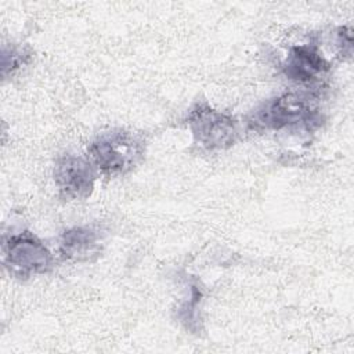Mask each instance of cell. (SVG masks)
I'll use <instances>...</instances> for the list:
<instances>
[{"mask_svg": "<svg viewBox=\"0 0 354 354\" xmlns=\"http://www.w3.org/2000/svg\"><path fill=\"white\" fill-rule=\"evenodd\" d=\"M191 296L189 299L178 308V318L181 322L187 325V328L195 330V324H196V313H198V306L202 299V290L198 288V285H191Z\"/></svg>", "mask_w": 354, "mask_h": 354, "instance_id": "9c48e42d", "label": "cell"}, {"mask_svg": "<svg viewBox=\"0 0 354 354\" xmlns=\"http://www.w3.org/2000/svg\"><path fill=\"white\" fill-rule=\"evenodd\" d=\"M53 174L59 195L66 201L84 199L94 189L95 171L93 165L82 156L61 155L55 162Z\"/></svg>", "mask_w": 354, "mask_h": 354, "instance_id": "5b68a950", "label": "cell"}, {"mask_svg": "<svg viewBox=\"0 0 354 354\" xmlns=\"http://www.w3.org/2000/svg\"><path fill=\"white\" fill-rule=\"evenodd\" d=\"M4 266L17 278L46 274L53 267V254L33 234L25 231L3 241Z\"/></svg>", "mask_w": 354, "mask_h": 354, "instance_id": "3957f363", "label": "cell"}, {"mask_svg": "<svg viewBox=\"0 0 354 354\" xmlns=\"http://www.w3.org/2000/svg\"><path fill=\"white\" fill-rule=\"evenodd\" d=\"M102 249V235L93 227H72L62 232L59 253L69 261H91Z\"/></svg>", "mask_w": 354, "mask_h": 354, "instance_id": "52a82bcc", "label": "cell"}, {"mask_svg": "<svg viewBox=\"0 0 354 354\" xmlns=\"http://www.w3.org/2000/svg\"><path fill=\"white\" fill-rule=\"evenodd\" d=\"M187 124L194 140L210 151L227 149L238 138L236 120L207 104H196L187 116Z\"/></svg>", "mask_w": 354, "mask_h": 354, "instance_id": "277c9868", "label": "cell"}, {"mask_svg": "<svg viewBox=\"0 0 354 354\" xmlns=\"http://www.w3.org/2000/svg\"><path fill=\"white\" fill-rule=\"evenodd\" d=\"M337 47L340 50L342 57H351L353 53V35H351V29L348 26H340L337 29Z\"/></svg>", "mask_w": 354, "mask_h": 354, "instance_id": "30bf717a", "label": "cell"}, {"mask_svg": "<svg viewBox=\"0 0 354 354\" xmlns=\"http://www.w3.org/2000/svg\"><path fill=\"white\" fill-rule=\"evenodd\" d=\"M318 106L306 95L285 93L266 102L250 119V124L266 130H282L286 127H318L322 122Z\"/></svg>", "mask_w": 354, "mask_h": 354, "instance_id": "7a4b0ae2", "label": "cell"}, {"mask_svg": "<svg viewBox=\"0 0 354 354\" xmlns=\"http://www.w3.org/2000/svg\"><path fill=\"white\" fill-rule=\"evenodd\" d=\"M282 69L288 79L310 83L329 71V62L315 44H300L289 50Z\"/></svg>", "mask_w": 354, "mask_h": 354, "instance_id": "8992f818", "label": "cell"}, {"mask_svg": "<svg viewBox=\"0 0 354 354\" xmlns=\"http://www.w3.org/2000/svg\"><path fill=\"white\" fill-rule=\"evenodd\" d=\"M32 53L24 47H3L1 54V75L6 77L8 73L19 69L30 61Z\"/></svg>", "mask_w": 354, "mask_h": 354, "instance_id": "ba28073f", "label": "cell"}, {"mask_svg": "<svg viewBox=\"0 0 354 354\" xmlns=\"http://www.w3.org/2000/svg\"><path fill=\"white\" fill-rule=\"evenodd\" d=\"M144 153V138L123 129H113L100 134L88 147L91 163L109 177L131 171L142 160Z\"/></svg>", "mask_w": 354, "mask_h": 354, "instance_id": "6da1fadb", "label": "cell"}]
</instances>
